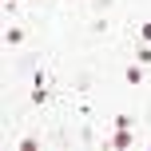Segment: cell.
Masks as SVG:
<instances>
[{"label":"cell","instance_id":"1","mask_svg":"<svg viewBox=\"0 0 151 151\" xmlns=\"http://www.w3.org/2000/svg\"><path fill=\"white\" fill-rule=\"evenodd\" d=\"M123 80H127V83H143V68H139V64H131V68L123 72Z\"/></svg>","mask_w":151,"mask_h":151},{"label":"cell","instance_id":"4","mask_svg":"<svg viewBox=\"0 0 151 151\" xmlns=\"http://www.w3.org/2000/svg\"><path fill=\"white\" fill-rule=\"evenodd\" d=\"M139 64H151V48H139Z\"/></svg>","mask_w":151,"mask_h":151},{"label":"cell","instance_id":"2","mask_svg":"<svg viewBox=\"0 0 151 151\" xmlns=\"http://www.w3.org/2000/svg\"><path fill=\"white\" fill-rule=\"evenodd\" d=\"M111 143H115V147H127V143H131V135H127V127H119V135H111Z\"/></svg>","mask_w":151,"mask_h":151},{"label":"cell","instance_id":"3","mask_svg":"<svg viewBox=\"0 0 151 151\" xmlns=\"http://www.w3.org/2000/svg\"><path fill=\"white\" fill-rule=\"evenodd\" d=\"M4 40H8V44H20L24 32H20V28H8V32H4Z\"/></svg>","mask_w":151,"mask_h":151},{"label":"cell","instance_id":"5","mask_svg":"<svg viewBox=\"0 0 151 151\" xmlns=\"http://www.w3.org/2000/svg\"><path fill=\"white\" fill-rule=\"evenodd\" d=\"M143 40H147V44H151V24H143Z\"/></svg>","mask_w":151,"mask_h":151}]
</instances>
